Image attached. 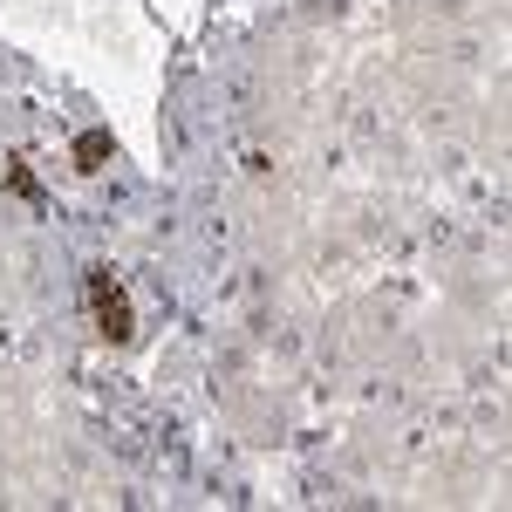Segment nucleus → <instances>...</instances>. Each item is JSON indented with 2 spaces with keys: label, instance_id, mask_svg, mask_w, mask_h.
Returning <instances> with one entry per match:
<instances>
[{
  "label": "nucleus",
  "instance_id": "obj_1",
  "mask_svg": "<svg viewBox=\"0 0 512 512\" xmlns=\"http://www.w3.org/2000/svg\"><path fill=\"white\" fill-rule=\"evenodd\" d=\"M82 287H89L96 328H103L110 342H130V335H137V315H130V294H123V280L110 274V267H89V274H82Z\"/></svg>",
  "mask_w": 512,
  "mask_h": 512
},
{
  "label": "nucleus",
  "instance_id": "obj_2",
  "mask_svg": "<svg viewBox=\"0 0 512 512\" xmlns=\"http://www.w3.org/2000/svg\"><path fill=\"white\" fill-rule=\"evenodd\" d=\"M110 158V130H82L76 137V171H103Z\"/></svg>",
  "mask_w": 512,
  "mask_h": 512
},
{
  "label": "nucleus",
  "instance_id": "obj_3",
  "mask_svg": "<svg viewBox=\"0 0 512 512\" xmlns=\"http://www.w3.org/2000/svg\"><path fill=\"white\" fill-rule=\"evenodd\" d=\"M7 192H14V198H28V205H41V178L28 171V164H7Z\"/></svg>",
  "mask_w": 512,
  "mask_h": 512
}]
</instances>
